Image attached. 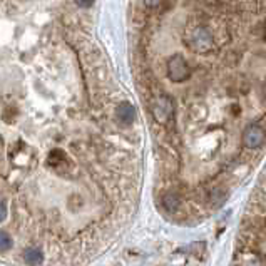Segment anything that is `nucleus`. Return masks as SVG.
Returning <instances> with one entry per match:
<instances>
[{"instance_id": "nucleus-2", "label": "nucleus", "mask_w": 266, "mask_h": 266, "mask_svg": "<svg viewBox=\"0 0 266 266\" xmlns=\"http://www.w3.org/2000/svg\"><path fill=\"white\" fill-rule=\"evenodd\" d=\"M243 139H244V144L248 147H260L265 142V134L258 126H250V128L244 131Z\"/></svg>"}, {"instance_id": "nucleus-6", "label": "nucleus", "mask_w": 266, "mask_h": 266, "mask_svg": "<svg viewBox=\"0 0 266 266\" xmlns=\"http://www.w3.org/2000/svg\"><path fill=\"white\" fill-rule=\"evenodd\" d=\"M12 246V239L7 233H0V251H7Z\"/></svg>"}, {"instance_id": "nucleus-1", "label": "nucleus", "mask_w": 266, "mask_h": 266, "mask_svg": "<svg viewBox=\"0 0 266 266\" xmlns=\"http://www.w3.org/2000/svg\"><path fill=\"white\" fill-rule=\"evenodd\" d=\"M167 74L172 81H186L189 77V67L186 64V61L181 56H174L167 64Z\"/></svg>"}, {"instance_id": "nucleus-5", "label": "nucleus", "mask_w": 266, "mask_h": 266, "mask_svg": "<svg viewBox=\"0 0 266 266\" xmlns=\"http://www.w3.org/2000/svg\"><path fill=\"white\" fill-rule=\"evenodd\" d=\"M25 261H27L29 265H39L42 261V253L39 250H27L25 251Z\"/></svg>"}, {"instance_id": "nucleus-4", "label": "nucleus", "mask_w": 266, "mask_h": 266, "mask_svg": "<svg viewBox=\"0 0 266 266\" xmlns=\"http://www.w3.org/2000/svg\"><path fill=\"white\" fill-rule=\"evenodd\" d=\"M117 117L122 121V122H126V124H131V122L134 121V117H136V111H134V107L131 104H122L117 107Z\"/></svg>"}, {"instance_id": "nucleus-7", "label": "nucleus", "mask_w": 266, "mask_h": 266, "mask_svg": "<svg viewBox=\"0 0 266 266\" xmlns=\"http://www.w3.org/2000/svg\"><path fill=\"white\" fill-rule=\"evenodd\" d=\"M5 218V206H3V202H0V221Z\"/></svg>"}, {"instance_id": "nucleus-3", "label": "nucleus", "mask_w": 266, "mask_h": 266, "mask_svg": "<svg viewBox=\"0 0 266 266\" xmlns=\"http://www.w3.org/2000/svg\"><path fill=\"white\" fill-rule=\"evenodd\" d=\"M196 42H200V45L196 47V50H206L211 47V35L206 29H198L196 32L193 33V39H191V47Z\"/></svg>"}]
</instances>
